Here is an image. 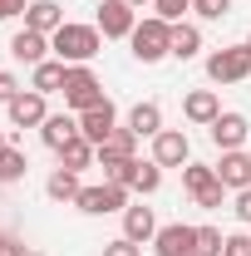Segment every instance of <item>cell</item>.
Returning <instances> with one entry per match:
<instances>
[{
    "instance_id": "1",
    "label": "cell",
    "mask_w": 251,
    "mask_h": 256,
    "mask_svg": "<svg viewBox=\"0 0 251 256\" xmlns=\"http://www.w3.org/2000/svg\"><path fill=\"white\" fill-rule=\"evenodd\" d=\"M50 50H54V60H64V64H89L98 50H104V34H98V25L64 20L60 30L50 34Z\"/></svg>"
},
{
    "instance_id": "2",
    "label": "cell",
    "mask_w": 251,
    "mask_h": 256,
    "mask_svg": "<svg viewBox=\"0 0 251 256\" xmlns=\"http://www.w3.org/2000/svg\"><path fill=\"white\" fill-rule=\"evenodd\" d=\"M128 44H133V60H138V64H158V60L172 54V25H168L162 15H148V20L133 25Z\"/></svg>"
},
{
    "instance_id": "3",
    "label": "cell",
    "mask_w": 251,
    "mask_h": 256,
    "mask_svg": "<svg viewBox=\"0 0 251 256\" xmlns=\"http://www.w3.org/2000/svg\"><path fill=\"white\" fill-rule=\"evenodd\" d=\"M104 98L108 94H104V84H98L94 69H89V64H69V74H64V108H69V114H89Z\"/></svg>"
},
{
    "instance_id": "4",
    "label": "cell",
    "mask_w": 251,
    "mask_h": 256,
    "mask_svg": "<svg viewBox=\"0 0 251 256\" xmlns=\"http://www.w3.org/2000/svg\"><path fill=\"white\" fill-rule=\"evenodd\" d=\"M74 207H79V212H89V217L124 212V207H128V188H118V182H89V188H79Z\"/></svg>"
},
{
    "instance_id": "5",
    "label": "cell",
    "mask_w": 251,
    "mask_h": 256,
    "mask_svg": "<svg viewBox=\"0 0 251 256\" xmlns=\"http://www.w3.org/2000/svg\"><path fill=\"white\" fill-rule=\"evenodd\" d=\"M207 79L212 84H242V79H251V50L246 44H232V50L207 54Z\"/></svg>"
},
{
    "instance_id": "6",
    "label": "cell",
    "mask_w": 251,
    "mask_h": 256,
    "mask_svg": "<svg viewBox=\"0 0 251 256\" xmlns=\"http://www.w3.org/2000/svg\"><path fill=\"white\" fill-rule=\"evenodd\" d=\"M94 25H98V34H104V40H128V34H133V25H138V10H133L128 0H104Z\"/></svg>"
},
{
    "instance_id": "7",
    "label": "cell",
    "mask_w": 251,
    "mask_h": 256,
    "mask_svg": "<svg viewBox=\"0 0 251 256\" xmlns=\"http://www.w3.org/2000/svg\"><path fill=\"white\" fill-rule=\"evenodd\" d=\"M153 162H158V168H188V162H192L188 133H182V128H162V133L153 138Z\"/></svg>"
},
{
    "instance_id": "8",
    "label": "cell",
    "mask_w": 251,
    "mask_h": 256,
    "mask_svg": "<svg viewBox=\"0 0 251 256\" xmlns=\"http://www.w3.org/2000/svg\"><path fill=\"white\" fill-rule=\"evenodd\" d=\"M44 98L50 94H40V89H20V94L5 104V114H10V124L15 128H40L44 118H50V108H44Z\"/></svg>"
},
{
    "instance_id": "9",
    "label": "cell",
    "mask_w": 251,
    "mask_h": 256,
    "mask_svg": "<svg viewBox=\"0 0 251 256\" xmlns=\"http://www.w3.org/2000/svg\"><path fill=\"white\" fill-rule=\"evenodd\" d=\"M153 252H158V256H197V226H188V222L158 226Z\"/></svg>"
},
{
    "instance_id": "10",
    "label": "cell",
    "mask_w": 251,
    "mask_h": 256,
    "mask_svg": "<svg viewBox=\"0 0 251 256\" xmlns=\"http://www.w3.org/2000/svg\"><path fill=\"white\" fill-rule=\"evenodd\" d=\"M207 133H212V143H217L222 153H236V148L246 143L251 124H246V114H232V108H226V114H217V124L207 128Z\"/></svg>"
},
{
    "instance_id": "11",
    "label": "cell",
    "mask_w": 251,
    "mask_h": 256,
    "mask_svg": "<svg viewBox=\"0 0 251 256\" xmlns=\"http://www.w3.org/2000/svg\"><path fill=\"white\" fill-rule=\"evenodd\" d=\"M114 128H118V108H114V98H104L98 108L79 114V133H84V138H89L94 148L104 143V138H108V133H114Z\"/></svg>"
},
{
    "instance_id": "12",
    "label": "cell",
    "mask_w": 251,
    "mask_h": 256,
    "mask_svg": "<svg viewBox=\"0 0 251 256\" xmlns=\"http://www.w3.org/2000/svg\"><path fill=\"white\" fill-rule=\"evenodd\" d=\"M138 158V133L133 128H114L104 143H98V168H108V162H133Z\"/></svg>"
},
{
    "instance_id": "13",
    "label": "cell",
    "mask_w": 251,
    "mask_h": 256,
    "mask_svg": "<svg viewBox=\"0 0 251 256\" xmlns=\"http://www.w3.org/2000/svg\"><path fill=\"white\" fill-rule=\"evenodd\" d=\"M182 114H188V124H197V128H212V124H217V114H222V98H217V89H192V94L182 98Z\"/></svg>"
},
{
    "instance_id": "14",
    "label": "cell",
    "mask_w": 251,
    "mask_h": 256,
    "mask_svg": "<svg viewBox=\"0 0 251 256\" xmlns=\"http://www.w3.org/2000/svg\"><path fill=\"white\" fill-rule=\"evenodd\" d=\"M40 138H44V148H54V153H60L64 143L84 138V133H79V114H50V118L40 124Z\"/></svg>"
},
{
    "instance_id": "15",
    "label": "cell",
    "mask_w": 251,
    "mask_h": 256,
    "mask_svg": "<svg viewBox=\"0 0 251 256\" xmlns=\"http://www.w3.org/2000/svg\"><path fill=\"white\" fill-rule=\"evenodd\" d=\"M217 178H222V188L226 192H242V188H251V158L236 148V153H222V162H217Z\"/></svg>"
},
{
    "instance_id": "16",
    "label": "cell",
    "mask_w": 251,
    "mask_h": 256,
    "mask_svg": "<svg viewBox=\"0 0 251 256\" xmlns=\"http://www.w3.org/2000/svg\"><path fill=\"white\" fill-rule=\"evenodd\" d=\"M60 25H64V5H60V0H30V10H25V30L54 34Z\"/></svg>"
},
{
    "instance_id": "17",
    "label": "cell",
    "mask_w": 251,
    "mask_h": 256,
    "mask_svg": "<svg viewBox=\"0 0 251 256\" xmlns=\"http://www.w3.org/2000/svg\"><path fill=\"white\" fill-rule=\"evenodd\" d=\"M10 54L20 64H44V54H50V34H40V30H20L15 40H10Z\"/></svg>"
},
{
    "instance_id": "18",
    "label": "cell",
    "mask_w": 251,
    "mask_h": 256,
    "mask_svg": "<svg viewBox=\"0 0 251 256\" xmlns=\"http://www.w3.org/2000/svg\"><path fill=\"white\" fill-rule=\"evenodd\" d=\"M124 236H128V242H138V246H148V242L158 236L153 207H124Z\"/></svg>"
},
{
    "instance_id": "19",
    "label": "cell",
    "mask_w": 251,
    "mask_h": 256,
    "mask_svg": "<svg viewBox=\"0 0 251 256\" xmlns=\"http://www.w3.org/2000/svg\"><path fill=\"white\" fill-rule=\"evenodd\" d=\"M124 128H133L138 138H158V133H162V108H158L153 98H143V104L128 108V124Z\"/></svg>"
},
{
    "instance_id": "20",
    "label": "cell",
    "mask_w": 251,
    "mask_h": 256,
    "mask_svg": "<svg viewBox=\"0 0 251 256\" xmlns=\"http://www.w3.org/2000/svg\"><path fill=\"white\" fill-rule=\"evenodd\" d=\"M64 74H69L64 60H44V64L30 69V89H40V94H64Z\"/></svg>"
},
{
    "instance_id": "21",
    "label": "cell",
    "mask_w": 251,
    "mask_h": 256,
    "mask_svg": "<svg viewBox=\"0 0 251 256\" xmlns=\"http://www.w3.org/2000/svg\"><path fill=\"white\" fill-rule=\"evenodd\" d=\"M197 54H202V30H197V25H192V20H178V25H172V60H197Z\"/></svg>"
},
{
    "instance_id": "22",
    "label": "cell",
    "mask_w": 251,
    "mask_h": 256,
    "mask_svg": "<svg viewBox=\"0 0 251 256\" xmlns=\"http://www.w3.org/2000/svg\"><path fill=\"white\" fill-rule=\"evenodd\" d=\"M94 162H98V148L89 138H74V143L60 148V168H69V172H84V168H94Z\"/></svg>"
},
{
    "instance_id": "23",
    "label": "cell",
    "mask_w": 251,
    "mask_h": 256,
    "mask_svg": "<svg viewBox=\"0 0 251 256\" xmlns=\"http://www.w3.org/2000/svg\"><path fill=\"white\" fill-rule=\"evenodd\" d=\"M79 188H84V182H79V172H69V168H54V172H50V182H44V192H50L54 202H74Z\"/></svg>"
},
{
    "instance_id": "24",
    "label": "cell",
    "mask_w": 251,
    "mask_h": 256,
    "mask_svg": "<svg viewBox=\"0 0 251 256\" xmlns=\"http://www.w3.org/2000/svg\"><path fill=\"white\" fill-rule=\"evenodd\" d=\"M25 172H30V158H25L20 148L5 143V148H0V182H20Z\"/></svg>"
},
{
    "instance_id": "25",
    "label": "cell",
    "mask_w": 251,
    "mask_h": 256,
    "mask_svg": "<svg viewBox=\"0 0 251 256\" xmlns=\"http://www.w3.org/2000/svg\"><path fill=\"white\" fill-rule=\"evenodd\" d=\"M158 188H162V168H158L153 158L138 162V172H133V188H128V192H138V197H153Z\"/></svg>"
},
{
    "instance_id": "26",
    "label": "cell",
    "mask_w": 251,
    "mask_h": 256,
    "mask_svg": "<svg viewBox=\"0 0 251 256\" xmlns=\"http://www.w3.org/2000/svg\"><path fill=\"white\" fill-rule=\"evenodd\" d=\"M212 182H217V168H207V162H188V168H182V188H188L192 197L207 192Z\"/></svg>"
},
{
    "instance_id": "27",
    "label": "cell",
    "mask_w": 251,
    "mask_h": 256,
    "mask_svg": "<svg viewBox=\"0 0 251 256\" xmlns=\"http://www.w3.org/2000/svg\"><path fill=\"white\" fill-rule=\"evenodd\" d=\"M222 246H226V236L217 226H197V256H222Z\"/></svg>"
},
{
    "instance_id": "28",
    "label": "cell",
    "mask_w": 251,
    "mask_h": 256,
    "mask_svg": "<svg viewBox=\"0 0 251 256\" xmlns=\"http://www.w3.org/2000/svg\"><path fill=\"white\" fill-rule=\"evenodd\" d=\"M153 10L162 15V20H168V25H178V20H182V15L192 10V0H153Z\"/></svg>"
},
{
    "instance_id": "29",
    "label": "cell",
    "mask_w": 251,
    "mask_h": 256,
    "mask_svg": "<svg viewBox=\"0 0 251 256\" xmlns=\"http://www.w3.org/2000/svg\"><path fill=\"white\" fill-rule=\"evenodd\" d=\"M222 197H226V188H222V178H217V182H212V188H207V192H197V197H192V202H197V207H202V212H217V207H222Z\"/></svg>"
},
{
    "instance_id": "30",
    "label": "cell",
    "mask_w": 251,
    "mask_h": 256,
    "mask_svg": "<svg viewBox=\"0 0 251 256\" xmlns=\"http://www.w3.org/2000/svg\"><path fill=\"white\" fill-rule=\"evenodd\" d=\"M192 10H197L202 20H222V15L232 10V0H192Z\"/></svg>"
},
{
    "instance_id": "31",
    "label": "cell",
    "mask_w": 251,
    "mask_h": 256,
    "mask_svg": "<svg viewBox=\"0 0 251 256\" xmlns=\"http://www.w3.org/2000/svg\"><path fill=\"white\" fill-rule=\"evenodd\" d=\"M104 256H143V246H138V242H128V236H118V242H108V246H104Z\"/></svg>"
},
{
    "instance_id": "32",
    "label": "cell",
    "mask_w": 251,
    "mask_h": 256,
    "mask_svg": "<svg viewBox=\"0 0 251 256\" xmlns=\"http://www.w3.org/2000/svg\"><path fill=\"white\" fill-rule=\"evenodd\" d=\"M15 94H20V79H15L10 69H0V104H10Z\"/></svg>"
},
{
    "instance_id": "33",
    "label": "cell",
    "mask_w": 251,
    "mask_h": 256,
    "mask_svg": "<svg viewBox=\"0 0 251 256\" xmlns=\"http://www.w3.org/2000/svg\"><path fill=\"white\" fill-rule=\"evenodd\" d=\"M25 10H30V0H0V20H15Z\"/></svg>"
},
{
    "instance_id": "34",
    "label": "cell",
    "mask_w": 251,
    "mask_h": 256,
    "mask_svg": "<svg viewBox=\"0 0 251 256\" xmlns=\"http://www.w3.org/2000/svg\"><path fill=\"white\" fill-rule=\"evenodd\" d=\"M236 217L251 226V188H242V192H236Z\"/></svg>"
},
{
    "instance_id": "35",
    "label": "cell",
    "mask_w": 251,
    "mask_h": 256,
    "mask_svg": "<svg viewBox=\"0 0 251 256\" xmlns=\"http://www.w3.org/2000/svg\"><path fill=\"white\" fill-rule=\"evenodd\" d=\"M0 256H30V252H25L15 236H5V242H0Z\"/></svg>"
},
{
    "instance_id": "36",
    "label": "cell",
    "mask_w": 251,
    "mask_h": 256,
    "mask_svg": "<svg viewBox=\"0 0 251 256\" xmlns=\"http://www.w3.org/2000/svg\"><path fill=\"white\" fill-rule=\"evenodd\" d=\"M128 5H133V10H138V5H148V0H128Z\"/></svg>"
},
{
    "instance_id": "37",
    "label": "cell",
    "mask_w": 251,
    "mask_h": 256,
    "mask_svg": "<svg viewBox=\"0 0 251 256\" xmlns=\"http://www.w3.org/2000/svg\"><path fill=\"white\" fill-rule=\"evenodd\" d=\"M0 148H5V133H0Z\"/></svg>"
},
{
    "instance_id": "38",
    "label": "cell",
    "mask_w": 251,
    "mask_h": 256,
    "mask_svg": "<svg viewBox=\"0 0 251 256\" xmlns=\"http://www.w3.org/2000/svg\"><path fill=\"white\" fill-rule=\"evenodd\" d=\"M30 256H44V252H30Z\"/></svg>"
},
{
    "instance_id": "39",
    "label": "cell",
    "mask_w": 251,
    "mask_h": 256,
    "mask_svg": "<svg viewBox=\"0 0 251 256\" xmlns=\"http://www.w3.org/2000/svg\"><path fill=\"white\" fill-rule=\"evenodd\" d=\"M0 242H5V232H0Z\"/></svg>"
},
{
    "instance_id": "40",
    "label": "cell",
    "mask_w": 251,
    "mask_h": 256,
    "mask_svg": "<svg viewBox=\"0 0 251 256\" xmlns=\"http://www.w3.org/2000/svg\"><path fill=\"white\" fill-rule=\"evenodd\" d=\"M246 50H251V40H246Z\"/></svg>"
}]
</instances>
